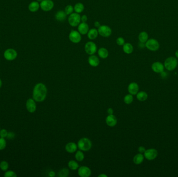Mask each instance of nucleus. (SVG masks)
<instances>
[{
	"label": "nucleus",
	"mask_w": 178,
	"mask_h": 177,
	"mask_svg": "<svg viewBox=\"0 0 178 177\" xmlns=\"http://www.w3.org/2000/svg\"><path fill=\"white\" fill-rule=\"evenodd\" d=\"M47 88L43 83L37 84L34 87L32 97L35 101L41 102L46 99L47 95Z\"/></svg>",
	"instance_id": "nucleus-1"
},
{
	"label": "nucleus",
	"mask_w": 178,
	"mask_h": 177,
	"mask_svg": "<svg viewBox=\"0 0 178 177\" xmlns=\"http://www.w3.org/2000/svg\"><path fill=\"white\" fill-rule=\"evenodd\" d=\"M78 148L82 151H88L91 149L92 142L88 138H82L80 139L77 143Z\"/></svg>",
	"instance_id": "nucleus-2"
},
{
	"label": "nucleus",
	"mask_w": 178,
	"mask_h": 177,
	"mask_svg": "<svg viewBox=\"0 0 178 177\" xmlns=\"http://www.w3.org/2000/svg\"><path fill=\"white\" fill-rule=\"evenodd\" d=\"M178 61L177 59L174 57H169L166 59L164 62L165 68L168 71H173L176 69L178 66Z\"/></svg>",
	"instance_id": "nucleus-3"
},
{
	"label": "nucleus",
	"mask_w": 178,
	"mask_h": 177,
	"mask_svg": "<svg viewBox=\"0 0 178 177\" xmlns=\"http://www.w3.org/2000/svg\"><path fill=\"white\" fill-rule=\"evenodd\" d=\"M81 23V16L77 13H72L68 17V23L72 27H78Z\"/></svg>",
	"instance_id": "nucleus-4"
},
{
	"label": "nucleus",
	"mask_w": 178,
	"mask_h": 177,
	"mask_svg": "<svg viewBox=\"0 0 178 177\" xmlns=\"http://www.w3.org/2000/svg\"><path fill=\"white\" fill-rule=\"evenodd\" d=\"M145 47L150 51H156L159 49L160 45L157 40L155 38H150L145 43Z\"/></svg>",
	"instance_id": "nucleus-5"
},
{
	"label": "nucleus",
	"mask_w": 178,
	"mask_h": 177,
	"mask_svg": "<svg viewBox=\"0 0 178 177\" xmlns=\"http://www.w3.org/2000/svg\"><path fill=\"white\" fill-rule=\"evenodd\" d=\"M97 46L95 43L92 41H89L86 43L84 46V51L89 55H94L97 53Z\"/></svg>",
	"instance_id": "nucleus-6"
},
{
	"label": "nucleus",
	"mask_w": 178,
	"mask_h": 177,
	"mask_svg": "<svg viewBox=\"0 0 178 177\" xmlns=\"http://www.w3.org/2000/svg\"><path fill=\"white\" fill-rule=\"evenodd\" d=\"M99 34L102 37L108 38L111 36L112 33V29L106 25H101L97 29Z\"/></svg>",
	"instance_id": "nucleus-7"
},
{
	"label": "nucleus",
	"mask_w": 178,
	"mask_h": 177,
	"mask_svg": "<svg viewBox=\"0 0 178 177\" xmlns=\"http://www.w3.org/2000/svg\"><path fill=\"white\" fill-rule=\"evenodd\" d=\"M68 38L69 40H70L72 43L78 44L80 43L81 40V34L79 33L78 31L72 30L69 34Z\"/></svg>",
	"instance_id": "nucleus-8"
},
{
	"label": "nucleus",
	"mask_w": 178,
	"mask_h": 177,
	"mask_svg": "<svg viewBox=\"0 0 178 177\" xmlns=\"http://www.w3.org/2000/svg\"><path fill=\"white\" fill-rule=\"evenodd\" d=\"M4 57L7 60H14L17 57V53L13 48H9L4 51Z\"/></svg>",
	"instance_id": "nucleus-9"
},
{
	"label": "nucleus",
	"mask_w": 178,
	"mask_h": 177,
	"mask_svg": "<svg viewBox=\"0 0 178 177\" xmlns=\"http://www.w3.org/2000/svg\"><path fill=\"white\" fill-rule=\"evenodd\" d=\"M40 8L44 12H49L53 8L54 3L52 0H43L40 4Z\"/></svg>",
	"instance_id": "nucleus-10"
},
{
	"label": "nucleus",
	"mask_w": 178,
	"mask_h": 177,
	"mask_svg": "<svg viewBox=\"0 0 178 177\" xmlns=\"http://www.w3.org/2000/svg\"><path fill=\"white\" fill-rule=\"evenodd\" d=\"M158 155L157 151L155 149L146 150L144 153V156L146 159L148 161H152L155 159Z\"/></svg>",
	"instance_id": "nucleus-11"
},
{
	"label": "nucleus",
	"mask_w": 178,
	"mask_h": 177,
	"mask_svg": "<svg viewBox=\"0 0 178 177\" xmlns=\"http://www.w3.org/2000/svg\"><path fill=\"white\" fill-rule=\"evenodd\" d=\"M91 170L90 168L87 166H81L79 167L78 170V174L81 177H89L91 175Z\"/></svg>",
	"instance_id": "nucleus-12"
},
{
	"label": "nucleus",
	"mask_w": 178,
	"mask_h": 177,
	"mask_svg": "<svg viewBox=\"0 0 178 177\" xmlns=\"http://www.w3.org/2000/svg\"><path fill=\"white\" fill-rule=\"evenodd\" d=\"M164 64L160 62H155L152 65V69L154 72L157 73H161L164 71Z\"/></svg>",
	"instance_id": "nucleus-13"
},
{
	"label": "nucleus",
	"mask_w": 178,
	"mask_h": 177,
	"mask_svg": "<svg viewBox=\"0 0 178 177\" xmlns=\"http://www.w3.org/2000/svg\"><path fill=\"white\" fill-rule=\"evenodd\" d=\"M26 108L30 113H34L37 109L35 100L33 99H29L26 102Z\"/></svg>",
	"instance_id": "nucleus-14"
},
{
	"label": "nucleus",
	"mask_w": 178,
	"mask_h": 177,
	"mask_svg": "<svg viewBox=\"0 0 178 177\" xmlns=\"http://www.w3.org/2000/svg\"><path fill=\"white\" fill-rule=\"evenodd\" d=\"M128 90L129 94H131L132 95H135L139 92V86L137 83L132 82L129 85Z\"/></svg>",
	"instance_id": "nucleus-15"
},
{
	"label": "nucleus",
	"mask_w": 178,
	"mask_h": 177,
	"mask_svg": "<svg viewBox=\"0 0 178 177\" xmlns=\"http://www.w3.org/2000/svg\"><path fill=\"white\" fill-rule=\"evenodd\" d=\"M78 32L81 35H86L89 31V27L87 23H80L78 26Z\"/></svg>",
	"instance_id": "nucleus-16"
},
{
	"label": "nucleus",
	"mask_w": 178,
	"mask_h": 177,
	"mask_svg": "<svg viewBox=\"0 0 178 177\" xmlns=\"http://www.w3.org/2000/svg\"><path fill=\"white\" fill-rule=\"evenodd\" d=\"M106 123L108 126L114 127L117 123V118L113 114L108 115L106 118Z\"/></svg>",
	"instance_id": "nucleus-17"
},
{
	"label": "nucleus",
	"mask_w": 178,
	"mask_h": 177,
	"mask_svg": "<svg viewBox=\"0 0 178 177\" xmlns=\"http://www.w3.org/2000/svg\"><path fill=\"white\" fill-rule=\"evenodd\" d=\"M67 15L64 10H59L55 15V18L59 22H63L67 19Z\"/></svg>",
	"instance_id": "nucleus-18"
},
{
	"label": "nucleus",
	"mask_w": 178,
	"mask_h": 177,
	"mask_svg": "<svg viewBox=\"0 0 178 177\" xmlns=\"http://www.w3.org/2000/svg\"><path fill=\"white\" fill-rule=\"evenodd\" d=\"M88 62L90 66L93 67H97L99 65V58L94 55H90L88 58Z\"/></svg>",
	"instance_id": "nucleus-19"
},
{
	"label": "nucleus",
	"mask_w": 178,
	"mask_h": 177,
	"mask_svg": "<svg viewBox=\"0 0 178 177\" xmlns=\"http://www.w3.org/2000/svg\"><path fill=\"white\" fill-rule=\"evenodd\" d=\"M77 149H78L77 144L72 142L67 143L65 146V150L69 153H73L76 152Z\"/></svg>",
	"instance_id": "nucleus-20"
},
{
	"label": "nucleus",
	"mask_w": 178,
	"mask_h": 177,
	"mask_svg": "<svg viewBox=\"0 0 178 177\" xmlns=\"http://www.w3.org/2000/svg\"><path fill=\"white\" fill-rule=\"evenodd\" d=\"M99 36V32L97 29L92 28L89 30L87 33L88 38L91 40H94L97 38Z\"/></svg>",
	"instance_id": "nucleus-21"
},
{
	"label": "nucleus",
	"mask_w": 178,
	"mask_h": 177,
	"mask_svg": "<svg viewBox=\"0 0 178 177\" xmlns=\"http://www.w3.org/2000/svg\"><path fill=\"white\" fill-rule=\"evenodd\" d=\"M40 8V4L37 1H33L31 2L28 6V9L31 12H36L39 10Z\"/></svg>",
	"instance_id": "nucleus-22"
},
{
	"label": "nucleus",
	"mask_w": 178,
	"mask_h": 177,
	"mask_svg": "<svg viewBox=\"0 0 178 177\" xmlns=\"http://www.w3.org/2000/svg\"><path fill=\"white\" fill-rule=\"evenodd\" d=\"M123 51L124 53L127 54H131L133 51V46L130 43H125L122 46Z\"/></svg>",
	"instance_id": "nucleus-23"
},
{
	"label": "nucleus",
	"mask_w": 178,
	"mask_h": 177,
	"mask_svg": "<svg viewBox=\"0 0 178 177\" xmlns=\"http://www.w3.org/2000/svg\"><path fill=\"white\" fill-rule=\"evenodd\" d=\"M98 55L100 58L102 59L107 58L109 55V53L107 49L104 47H101L99 48L97 51Z\"/></svg>",
	"instance_id": "nucleus-24"
},
{
	"label": "nucleus",
	"mask_w": 178,
	"mask_h": 177,
	"mask_svg": "<svg viewBox=\"0 0 178 177\" xmlns=\"http://www.w3.org/2000/svg\"><path fill=\"white\" fill-rule=\"evenodd\" d=\"M144 156L142 154V153H139V154H137L135 155L133 157V161L134 162L135 164L140 165L141 163H142V162L144 161Z\"/></svg>",
	"instance_id": "nucleus-25"
},
{
	"label": "nucleus",
	"mask_w": 178,
	"mask_h": 177,
	"mask_svg": "<svg viewBox=\"0 0 178 177\" xmlns=\"http://www.w3.org/2000/svg\"><path fill=\"white\" fill-rule=\"evenodd\" d=\"M138 38L140 42L145 43L148 40V33L145 31H142L140 33L138 36Z\"/></svg>",
	"instance_id": "nucleus-26"
},
{
	"label": "nucleus",
	"mask_w": 178,
	"mask_h": 177,
	"mask_svg": "<svg viewBox=\"0 0 178 177\" xmlns=\"http://www.w3.org/2000/svg\"><path fill=\"white\" fill-rule=\"evenodd\" d=\"M148 95L145 91H140L137 94V98L140 101H144L147 100Z\"/></svg>",
	"instance_id": "nucleus-27"
},
{
	"label": "nucleus",
	"mask_w": 178,
	"mask_h": 177,
	"mask_svg": "<svg viewBox=\"0 0 178 177\" xmlns=\"http://www.w3.org/2000/svg\"><path fill=\"white\" fill-rule=\"evenodd\" d=\"M74 8V10L75 12V13H78V14H80V13H82L84 10V5L82 3H76L75 5Z\"/></svg>",
	"instance_id": "nucleus-28"
},
{
	"label": "nucleus",
	"mask_w": 178,
	"mask_h": 177,
	"mask_svg": "<svg viewBox=\"0 0 178 177\" xmlns=\"http://www.w3.org/2000/svg\"><path fill=\"white\" fill-rule=\"evenodd\" d=\"M68 166L69 168L72 170H76L79 168L78 163L74 160H70L68 163Z\"/></svg>",
	"instance_id": "nucleus-29"
},
{
	"label": "nucleus",
	"mask_w": 178,
	"mask_h": 177,
	"mask_svg": "<svg viewBox=\"0 0 178 177\" xmlns=\"http://www.w3.org/2000/svg\"><path fill=\"white\" fill-rule=\"evenodd\" d=\"M75 158L77 161L82 162L84 159V154L82 151H78L75 154Z\"/></svg>",
	"instance_id": "nucleus-30"
},
{
	"label": "nucleus",
	"mask_w": 178,
	"mask_h": 177,
	"mask_svg": "<svg viewBox=\"0 0 178 177\" xmlns=\"http://www.w3.org/2000/svg\"><path fill=\"white\" fill-rule=\"evenodd\" d=\"M69 170L67 168H66L61 169L59 172V174H58L59 177H68L69 176Z\"/></svg>",
	"instance_id": "nucleus-31"
},
{
	"label": "nucleus",
	"mask_w": 178,
	"mask_h": 177,
	"mask_svg": "<svg viewBox=\"0 0 178 177\" xmlns=\"http://www.w3.org/2000/svg\"><path fill=\"white\" fill-rule=\"evenodd\" d=\"M133 101V95L131 94H128L124 97V102L127 104H131Z\"/></svg>",
	"instance_id": "nucleus-32"
},
{
	"label": "nucleus",
	"mask_w": 178,
	"mask_h": 177,
	"mask_svg": "<svg viewBox=\"0 0 178 177\" xmlns=\"http://www.w3.org/2000/svg\"><path fill=\"white\" fill-rule=\"evenodd\" d=\"M74 10V8L71 5H67L65 8V12L67 15H70L72 13H73Z\"/></svg>",
	"instance_id": "nucleus-33"
},
{
	"label": "nucleus",
	"mask_w": 178,
	"mask_h": 177,
	"mask_svg": "<svg viewBox=\"0 0 178 177\" xmlns=\"http://www.w3.org/2000/svg\"><path fill=\"white\" fill-rule=\"evenodd\" d=\"M0 168L3 171H6L8 168V163L6 161H2L0 163Z\"/></svg>",
	"instance_id": "nucleus-34"
},
{
	"label": "nucleus",
	"mask_w": 178,
	"mask_h": 177,
	"mask_svg": "<svg viewBox=\"0 0 178 177\" xmlns=\"http://www.w3.org/2000/svg\"><path fill=\"white\" fill-rule=\"evenodd\" d=\"M6 146V142L4 138H0V150L4 149Z\"/></svg>",
	"instance_id": "nucleus-35"
},
{
	"label": "nucleus",
	"mask_w": 178,
	"mask_h": 177,
	"mask_svg": "<svg viewBox=\"0 0 178 177\" xmlns=\"http://www.w3.org/2000/svg\"><path fill=\"white\" fill-rule=\"evenodd\" d=\"M4 176L5 177H16L17 175L15 172L12 170H9L5 172Z\"/></svg>",
	"instance_id": "nucleus-36"
},
{
	"label": "nucleus",
	"mask_w": 178,
	"mask_h": 177,
	"mask_svg": "<svg viewBox=\"0 0 178 177\" xmlns=\"http://www.w3.org/2000/svg\"><path fill=\"white\" fill-rule=\"evenodd\" d=\"M116 43L118 45L123 46L125 44V39L122 37H119L116 39Z\"/></svg>",
	"instance_id": "nucleus-37"
},
{
	"label": "nucleus",
	"mask_w": 178,
	"mask_h": 177,
	"mask_svg": "<svg viewBox=\"0 0 178 177\" xmlns=\"http://www.w3.org/2000/svg\"><path fill=\"white\" fill-rule=\"evenodd\" d=\"M8 134V132L6 129H2L0 130V136L1 138H4L5 137H7Z\"/></svg>",
	"instance_id": "nucleus-38"
},
{
	"label": "nucleus",
	"mask_w": 178,
	"mask_h": 177,
	"mask_svg": "<svg viewBox=\"0 0 178 177\" xmlns=\"http://www.w3.org/2000/svg\"><path fill=\"white\" fill-rule=\"evenodd\" d=\"M88 19V17L86 15H83L81 16V21L82 23H87Z\"/></svg>",
	"instance_id": "nucleus-39"
},
{
	"label": "nucleus",
	"mask_w": 178,
	"mask_h": 177,
	"mask_svg": "<svg viewBox=\"0 0 178 177\" xmlns=\"http://www.w3.org/2000/svg\"><path fill=\"white\" fill-rule=\"evenodd\" d=\"M145 147H143V146H140L138 148V152L140 153H144L145 151Z\"/></svg>",
	"instance_id": "nucleus-40"
},
{
	"label": "nucleus",
	"mask_w": 178,
	"mask_h": 177,
	"mask_svg": "<svg viewBox=\"0 0 178 177\" xmlns=\"http://www.w3.org/2000/svg\"><path fill=\"white\" fill-rule=\"evenodd\" d=\"M14 133L13 132H9V133H8V139H13V138L14 137Z\"/></svg>",
	"instance_id": "nucleus-41"
},
{
	"label": "nucleus",
	"mask_w": 178,
	"mask_h": 177,
	"mask_svg": "<svg viewBox=\"0 0 178 177\" xmlns=\"http://www.w3.org/2000/svg\"><path fill=\"white\" fill-rule=\"evenodd\" d=\"M94 25L95 28H99L101 25V23H100L99 21H95L94 23Z\"/></svg>",
	"instance_id": "nucleus-42"
},
{
	"label": "nucleus",
	"mask_w": 178,
	"mask_h": 177,
	"mask_svg": "<svg viewBox=\"0 0 178 177\" xmlns=\"http://www.w3.org/2000/svg\"><path fill=\"white\" fill-rule=\"evenodd\" d=\"M107 113L108 115H112L114 113V110L112 108H109L107 110Z\"/></svg>",
	"instance_id": "nucleus-43"
},
{
	"label": "nucleus",
	"mask_w": 178,
	"mask_h": 177,
	"mask_svg": "<svg viewBox=\"0 0 178 177\" xmlns=\"http://www.w3.org/2000/svg\"><path fill=\"white\" fill-rule=\"evenodd\" d=\"M139 46L140 47V48H144L145 47V43H142V42H140V43H139Z\"/></svg>",
	"instance_id": "nucleus-44"
},
{
	"label": "nucleus",
	"mask_w": 178,
	"mask_h": 177,
	"mask_svg": "<svg viewBox=\"0 0 178 177\" xmlns=\"http://www.w3.org/2000/svg\"><path fill=\"white\" fill-rule=\"evenodd\" d=\"M48 176H49L50 177H55V172H53V171H51V172H49Z\"/></svg>",
	"instance_id": "nucleus-45"
},
{
	"label": "nucleus",
	"mask_w": 178,
	"mask_h": 177,
	"mask_svg": "<svg viewBox=\"0 0 178 177\" xmlns=\"http://www.w3.org/2000/svg\"><path fill=\"white\" fill-rule=\"evenodd\" d=\"M99 177H107V176L106 175H105L104 174H102L99 176Z\"/></svg>",
	"instance_id": "nucleus-46"
},
{
	"label": "nucleus",
	"mask_w": 178,
	"mask_h": 177,
	"mask_svg": "<svg viewBox=\"0 0 178 177\" xmlns=\"http://www.w3.org/2000/svg\"><path fill=\"white\" fill-rule=\"evenodd\" d=\"M175 56L177 57V58L178 59V49L177 51H176V53H175Z\"/></svg>",
	"instance_id": "nucleus-47"
},
{
	"label": "nucleus",
	"mask_w": 178,
	"mask_h": 177,
	"mask_svg": "<svg viewBox=\"0 0 178 177\" xmlns=\"http://www.w3.org/2000/svg\"><path fill=\"white\" fill-rule=\"evenodd\" d=\"M2 81H1V80L0 79V88L1 87V86H2Z\"/></svg>",
	"instance_id": "nucleus-48"
},
{
	"label": "nucleus",
	"mask_w": 178,
	"mask_h": 177,
	"mask_svg": "<svg viewBox=\"0 0 178 177\" xmlns=\"http://www.w3.org/2000/svg\"><path fill=\"white\" fill-rule=\"evenodd\" d=\"M36 1H37V2H40V3H41V2H42V1H43V0H36Z\"/></svg>",
	"instance_id": "nucleus-49"
},
{
	"label": "nucleus",
	"mask_w": 178,
	"mask_h": 177,
	"mask_svg": "<svg viewBox=\"0 0 178 177\" xmlns=\"http://www.w3.org/2000/svg\"></svg>",
	"instance_id": "nucleus-50"
}]
</instances>
